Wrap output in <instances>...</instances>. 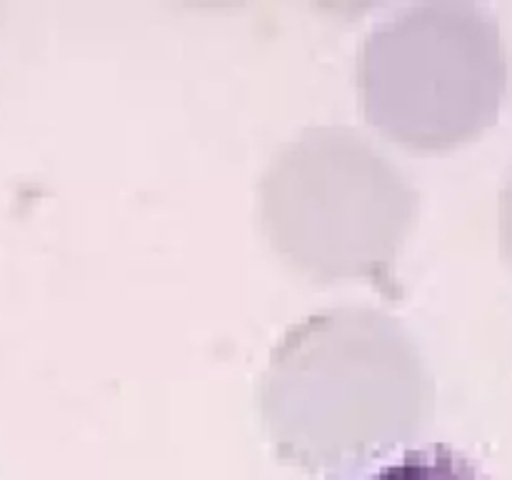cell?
Instances as JSON below:
<instances>
[{"label": "cell", "mask_w": 512, "mask_h": 480, "mask_svg": "<svg viewBox=\"0 0 512 480\" xmlns=\"http://www.w3.org/2000/svg\"><path fill=\"white\" fill-rule=\"evenodd\" d=\"M418 340L388 310L333 305L290 325L258 380L263 423L280 455L348 468L398 445L433 410Z\"/></svg>", "instance_id": "6da1fadb"}, {"label": "cell", "mask_w": 512, "mask_h": 480, "mask_svg": "<svg viewBox=\"0 0 512 480\" xmlns=\"http://www.w3.org/2000/svg\"><path fill=\"white\" fill-rule=\"evenodd\" d=\"M420 195L410 175L353 125H308L273 150L258 215L273 248L318 278L388 280Z\"/></svg>", "instance_id": "7a4b0ae2"}, {"label": "cell", "mask_w": 512, "mask_h": 480, "mask_svg": "<svg viewBox=\"0 0 512 480\" xmlns=\"http://www.w3.org/2000/svg\"><path fill=\"white\" fill-rule=\"evenodd\" d=\"M355 75L375 128L415 148H448L500 113L510 83L508 43L483 5L425 0L365 33Z\"/></svg>", "instance_id": "3957f363"}, {"label": "cell", "mask_w": 512, "mask_h": 480, "mask_svg": "<svg viewBox=\"0 0 512 480\" xmlns=\"http://www.w3.org/2000/svg\"><path fill=\"white\" fill-rule=\"evenodd\" d=\"M330 480H490V475L450 443H428L363 475Z\"/></svg>", "instance_id": "277c9868"}, {"label": "cell", "mask_w": 512, "mask_h": 480, "mask_svg": "<svg viewBox=\"0 0 512 480\" xmlns=\"http://www.w3.org/2000/svg\"><path fill=\"white\" fill-rule=\"evenodd\" d=\"M498 228H500V245L512 263V165L505 175V183L500 188L498 200Z\"/></svg>", "instance_id": "5b68a950"}]
</instances>
